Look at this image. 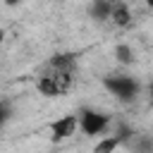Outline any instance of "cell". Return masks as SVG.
I'll use <instances>...</instances> for the list:
<instances>
[{
  "label": "cell",
  "mask_w": 153,
  "mask_h": 153,
  "mask_svg": "<svg viewBox=\"0 0 153 153\" xmlns=\"http://www.w3.org/2000/svg\"><path fill=\"white\" fill-rule=\"evenodd\" d=\"M2 38H5V31L0 29V45H2Z\"/></svg>",
  "instance_id": "11"
},
{
  "label": "cell",
  "mask_w": 153,
  "mask_h": 153,
  "mask_svg": "<svg viewBox=\"0 0 153 153\" xmlns=\"http://www.w3.org/2000/svg\"><path fill=\"white\" fill-rule=\"evenodd\" d=\"M115 53H117V60H120V62H131V60H134V55H131V50H129L127 45H117Z\"/></svg>",
  "instance_id": "9"
},
{
  "label": "cell",
  "mask_w": 153,
  "mask_h": 153,
  "mask_svg": "<svg viewBox=\"0 0 153 153\" xmlns=\"http://www.w3.org/2000/svg\"><path fill=\"white\" fill-rule=\"evenodd\" d=\"M112 2L115 0H96L93 2V17L96 19H108L110 10H112Z\"/></svg>",
  "instance_id": "6"
},
{
  "label": "cell",
  "mask_w": 153,
  "mask_h": 153,
  "mask_svg": "<svg viewBox=\"0 0 153 153\" xmlns=\"http://www.w3.org/2000/svg\"><path fill=\"white\" fill-rule=\"evenodd\" d=\"M50 65H53V69H60V72H72L74 60H72V55H55V57L50 60Z\"/></svg>",
  "instance_id": "7"
},
{
  "label": "cell",
  "mask_w": 153,
  "mask_h": 153,
  "mask_svg": "<svg viewBox=\"0 0 153 153\" xmlns=\"http://www.w3.org/2000/svg\"><path fill=\"white\" fill-rule=\"evenodd\" d=\"M105 86L117 98H122V100H131L136 96V91H139V86H136V81L131 76H108L105 79Z\"/></svg>",
  "instance_id": "2"
},
{
  "label": "cell",
  "mask_w": 153,
  "mask_h": 153,
  "mask_svg": "<svg viewBox=\"0 0 153 153\" xmlns=\"http://www.w3.org/2000/svg\"><path fill=\"white\" fill-rule=\"evenodd\" d=\"M2 122H5V110L0 108V124H2Z\"/></svg>",
  "instance_id": "10"
},
{
  "label": "cell",
  "mask_w": 153,
  "mask_h": 153,
  "mask_svg": "<svg viewBox=\"0 0 153 153\" xmlns=\"http://www.w3.org/2000/svg\"><path fill=\"white\" fill-rule=\"evenodd\" d=\"M53 134L57 136V139H67V136H72L74 134V129H76V117H72V115H67V117H62V120H57V122H53Z\"/></svg>",
  "instance_id": "4"
},
{
  "label": "cell",
  "mask_w": 153,
  "mask_h": 153,
  "mask_svg": "<svg viewBox=\"0 0 153 153\" xmlns=\"http://www.w3.org/2000/svg\"><path fill=\"white\" fill-rule=\"evenodd\" d=\"M69 86H72L69 72H60V69H55L53 74H48L38 81V91L45 96H62L69 91Z\"/></svg>",
  "instance_id": "1"
},
{
  "label": "cell",
  "mask_w": 153,
  "mask_h": 153,
  "mask_svg": "<svg viewBox=\"0 0 153 153\" xmlns=\"http://www.w3.org/2000/svg\"><path fill=\"white\" fill-rule=\"evenodd\" d=\"M108 19H112L117 26H127V24H129V19H131V14H129V10H127V5H124V2L115 0V2H112V10H110V17H108Z\"/></svg>",
  "instance_id": "5"
},
{
  "label": "cell",
  "mask_w": 153,
  "mask_h": 153,
  "mask_svg": "<svg viewBox=\"0 0 153 153\" xmlns=\"http://www.w3.org/2000/svg\"><path fill=\"white\" fill-rule=\"evenodd\" d=\"M146 2H148V5H151V7H153V0H146Z\"/></svg>",
  "instance_id": "13"
},
{
  "label": "cell",
  "mask_w": 153,
  "mask_h": 153,
  "mask_svg": "<svg viewBox=\"0 0 153 153\" xmlns=\"http://www.w3.org/2000/svg\"><path fill=\"white\" fill-rule=\"evenodd\" d=\"M84 134H100L108 124V117L100 115V112H93V110H84L81 112V120H79Z\"/></svg>",
  "instance_id": "3"
},
{
  "label": "cell",
  "mask_w": 153,
  "mask_h": 153,
  "mask_svg": "<svg viewBox=\"0 0 153 153\" xmlns=\"http://www.w3.org/2000/svg\"><path fill=\"white\" fill-rule=\"evenodd\" d=\"M5 2H7V5H17L19 0H5Z\"/></svg>",
  "instance_id": "12"
},
{
  "label": "cell",
  "mask_w": 153,
  "mask_h": 153,
  "mask_svg": "<svg viewBox=\"0 0 153 153\" xmlns=\"http://www.w3.org/2000/svg\"><path fill=\"white\" fill-rule=\"evenodd\" d=\"M117 146H120V139H105L103 143L96 146V153H105V151H112V148H117Z\"/></svg>",
  "instance_id": "8"
}]
</instances>
